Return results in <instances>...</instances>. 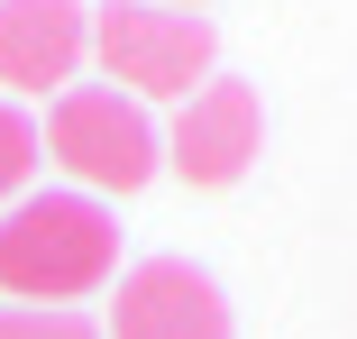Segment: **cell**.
<instances>
[{"label": "cell", "mask_w": 357, "mask_h": 339, "mask_svg": "<svg viewBox=\"0 0 357 339\" xmlns=\"http://www.w3.org/2000/svg\"><path fill=\"white\" fill-rule=\"evenodd\" d=\"M101 339H229V294L192 257H147L119 276L110 330Z\"/></svg>", "instance_id": "cell-5"}, {"label": "cell", "mask_w": 357, "mask_h": 339, "mask_svg": "<svg viewBox=\"0 0 357 339\" xmlns=\"http://www.w3.org/2000/svg\"><path fill=\"white\" fill-rule=\"evenodd\" d=\"M0 339H101L92 312H37V303H10L0 312Z\"/></svg>", "instance_id": "cell-8"}, {"label": "cell", "mask_w": 357, "mask_h": 339, "mask_svg": "<svg viewBox=\"0 0 357 339\" xmlns=\"http://www.w3.org/2000/svg\"><path fill=\"white\" fill-rule=\"evenodd\" d=\"M92 55L110 92L128 101H192L211 83V55H220V37H211L202 10H156V0H110V10H92Z\"/></svg>", "instance_id": "cell-3"}, {"label": "cell", "mask_w": 357, "mask_h": 339, "mask_svg": "<svg viewBox=\"0 0 357 339\" xmlns=\"http://www.w3.org/2000/svg\"><path fill=\"white\" fill-rule=\"evenodd\" d=\"M37 147L64 165V183L74 193H137L156 165H165V138H156V119L147 101H128L110 83H74V92H55L46 101V128H37Z\"/></svg>", "instance_id": "cell-2"}, {"label": "cell", "mask_w": 357, "mask_h": 339, "mask_svg": "<svg viewBox=\"0 0 357 339\" xmlns=\"http://www.w3.org/2000/svg\"><path fill=\"white\" fill-rule=\"evenodd\" d=\"M257 147H266V101H257V83H229V74H211L165 128V165L192 193H229L257 165Z\"/></svg>", "instance_id": "cell-4"}, {"label": "cell", "mask_w": 357, "mask_h": 339, "mask_svg": "<svg viewBox=\"0 0 357 339\" xmlns=\"http://www.w3.org/2000/svg\"><path fill=\"white\" fill-rule=\"evenodd\" d=\"M37 119L19 110V101H0V211H10V202H28L37 193Z\"/></svg>", "instance_id": "cell-7"}, {"label": "cell", "mask_w": 357, "mask_h": 339, "mask_svg": "<svg viewBox=\"0 0 357 339\" xmlns=\"http://www.w3.org/2000/svg\"><path fill=\"white\" fill-rule=\"evenodd\" d=\"M119 285V220L92 193H28L0 211V294L37 312H74L83 294Z\"/></svg>", "instance_id": "cell-1"}, {"label": "cell", "mask_w": 357, "mask_h": 339, "mask_svg": "<svg viewBox=\"0 0 357 339\" xmlns=\"http://www.w3.org/2000/svg\"><path fill=\"white\" fill-rule=\"evenodd\" d=\"M156 10H202V0H156Z\"/></svg>", "instance_id": "cell-9"}, {"label": "cell", "mask_w": 357, "mask_h": 339, "mask_svg": "<svg viewBox=\"0 0 357 339\" xmlns=\"http://www.w3.org/2000/svg\"><path fill=\"white\" fill-rule=\"evenodd\" d=\"M83 55H92V10L83 0H0V83L19 101L74 92Z\"/></svg>", "instance_id": "cell-6"}]
</instances>
